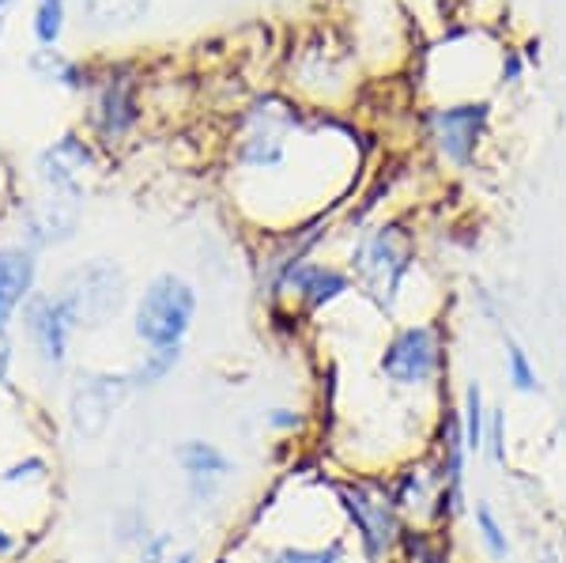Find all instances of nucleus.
Here are the masks:
<instances>
[{
  "instance_id": "nucleus-1",
  "label": "nucleus",
  "mask_w": 566,
  "mask_h": 563,
  "mask_svg": "<svg viewBox=\"0 0 566 563\" xmlns=\"http://www.w3.org/2000/svg\"><path fill=\"white\" fill-rule=\"evenodd\" d=\"M197 311V295L175 272H163L148 284L136 306V333L151 348H178Z\"/></svg>"
},
{
  "instance_id": "nucleus-2",
  "label": "nucleus",
  "mask_w": 566,
  "mask_h": 563,
  "mask_svg": "<svg viewBox=\"0 0 566 563\" xmlns=\"http://www.w3.org/2000/svg\"><path fill=\"white\" fill-rule=\"evenodd\" d=\"M355 269H359L363 284L370 288V295H378L381 303H392L400 280H405V272H408V247L397 227L374 231L370 239L355 250Z\"/></svg>"
},
{
  "instance_id": "nucleus-3",
  "label": "nucleus",
  "mask_w": 566,
  "mask_h": 563,
  "mask_svg": "<svg viewBox=\"0 0 566 563\" xmlns=\"http://www.w3.org/2000/svg\"><path fill=\"white\" fill-rule=\"evenodd\" d=\"M381 371L400 386L431 383L434 371H438V337H434L431 325L400 330L386 348V356H381Z\"/></svg>"
},
{
  "instance_id": "nucleus-4",
  "label": "nucleus",
  "mask_w": 566,
  "mask_h": 563,
  "mask_svg": "<svg viewBox=\"0 0 566 563\" xmlns=\"http://www.w3.org/2000/svg\"><path fill=\"white\" fill-rule=\"evenodd\" d=\"M69 311L76 314V325L84 322H103L109 311H117L122 303V272L114 265H91V269H80L76 277L65 284V295Z\"/></svg>"
},
{
  "instance_id": "nucleus-5",
  "label": "nucleus",
  "mask_w": 566,
  "mask_h": 563,
  "mask_svg": "<svg viewBox=\"0 0 566 563\" xmlns=\"http://www.w3.org/2000/svg\"><path fill=\"white\" fill-rule=\"evenodd\" d=\"M27 330H31L34 344H39L42 359L50 367H61L69 348V333L76 330V314L69 311V303L61 295H34L27 303Z\"/></svg>"
},
{
  "instance_id": "nucleus-6",
  "label": "nucleus",
  "mask_w": 566,
  "mask_h": 563,
  "mask_svg": "<svg viewBox=\"0 0 566 563\" xmlns=\"http://www.w3.org/2000/svg\"><path fill=\"white\" fill-rule=\"evenodd\" d=\"M431 125L442 156L464 167V163H472V152H476L483 125H488V106L469 103V106H450V111H434Z\"/></svg>"
},
{
  "instance_id": "nucleus-7",
  "label": "nucleus",
  "mask_w": 566,
  "mask_h": 563,
  "mask_svg": "<svg viewBox=\"0 0 566 563\" xmlns=\"http://www.w3.org/2000/svg\"><path fill=\"white\" fill-rule=\"evenodd\" d=\"M344 507H348V514L359 525L363 541H367V552L370 556H381L386 552V544L392 541V511L389 503H381V499H374L367 488H344L340 492Z\"/></svg>"
},
{
  "instance_id": "nucleus-8",
  "label": "nucleus",
  "mask_w": 566,
  "mask_h": 563,
  "mask_svg": "<svg viewBox=\"0 0 566 563\" xmlns=\"http://www.w3.org/2000/svg\"><path fill=\"white\" fill-rule=\"evenodd\" d=\"M87 163H91V152L76 140V136H65V140H57L50 152H42L39 175L45 186L53 189V197H72V201H76V194H80L76 175L87 167Z\"/></svg>"
},
{
  "instance_id": "nucleus-9",
  "label": "nucleus",
  "mask_w": 566,
  "mask_h": 563,
  "mask_svg": "<svg viewBox=\"0 0 566 563\" xmlns=\"http://www.w3.org/2000/svg\"><path fill=\"white\" fill-rule=\"evenodd\" d=\"M129 389V375H103V378H87L76 389V402H72V420L80 431H98L106 420V413H114L117 397Z\"/></svg>"
},
{
  "instance_id": "nucleus-10",
  "label": "nucleus",
  "mask_w": 566,
  "mask_h": 563,
  "mask_svg": "<svg viewBox=\"0 0 566 563\" xmlns=\"http://www.w3.org/2000/svg\"><path fill=\"white\" fill-rule=\"evenodd\" d=\"M34 258L27 250H0V325L31 295Z\"/></svg>"
},
{
  "instance_id": "nucleus-11",
  "label": "nucleus",
  "mask_w": 566,
  "mask_h": 563,
  "mask_svg": "<svg viewBox=\"0 0 566 563\" xmlns=\"http://www.w3.org/2000/svg\"><path fill=\"white\" fill-rule=\"evenodd\" d=\"M283 284L295 288V292L303 295L310 306H325V303H333V299L340 295V292H348V280H344L336 269H322V265H295V269H287Z\"/></svg>"
},
{
  "instance_id": "nucleus-12",
  "label": "nucleus",
  "mask_w": 566,
  "mask_h": 563,
  "mask_svg": "<svg viewBox=\"0 0 566 563\" xmlns=\"http://www.w3.org/2000/svg\"><path fill=\"white\" fill-rule=\"evenodd\" d=\"M178 461H181V469L189 473V480H193V492H200V484L205 480H219V477H227L231 473V458L227 453H219L212 442H186V447L178 450Z\"/></svg>"
},
{
  "instance_id": "nucleus-13",
  "label": "nucleus",
  "mask_w": 566,
  "mask_h": 563,
  "mask_svg": "<svg viewBox=\"0 0 566 563\" xmlns=\"http://www.w3.org/2000/svg\"><path fill=\"white\" fill-rule=\"evenodd\" d=\"M133 117H136V111H133V91H129V84H125V80H117V84H109L106 95H103V133H109V136L125 133V129H129Z\"/></svg>"
},
{
  "instance_id": "nucleus-14",
  "label": "nucleus",
  "mask_w": 566,
  "mask_h": 563,
  "mask_svg": "<svg viewBox=\"0 0 566 563\" xmlns=\"http://www.w3.org/2000/svg\"><path fill=\"white\" fill-rule=\"evenodd\" d=\"M31 69L39 80H50V84H65V87H80V72H76V61H69L61 50H39L31 58Z\"/></svg>"
},
{
  "instance_id": "nucleus-15",
  "label": "nucleus",
  "mask_w": 566,
  "mask_h": 563,
  "mask_svg": "<svg viewBox=\"0 0 566 563\" xmlns=\"http://www.w3.org/2000/svg\"><path fill=\"white\" fill-rule=\"evenodd\" d=\"M283 159V136L276 129H258L242 144V163L250 167H276Z\"/></svg>"
},
{
  "instance_id": "nucleus-16",
  "label": "nucleus",
  "mask_w": 566,
  "mask_h": 563,
  "mask_svg": "<svg viewBox=\"0 0 566 563\" xmlns=\"http://www.w3.org/2000/svg\"><path fill=\"white\" fill-rule=\"evenodd\" d=\"M61 31H65V0H39V8H34V39L50 50V45H57Z\"/></svg>"
},
{
  "instance_id": "nucleus-17",
  "label": "nucleus",
  "mask_w": 566,
  "mask_h": 563,
  "mask_svg": "<svg viewBox=\"0 0 566 563\" xmlns=\"http://www.w3.org/2000/svg\"><path fill=\"white\" fill-rule=\"evenodd\" d=\"M178 356H181L178 348H155V352H148V359H144L136 371H129V386H151V383H159V378L167 375V371L178 363Z\"/></svg>"
},
{
  "instance_id": "nucleus-18",
  "label": "nucleus",
  "mask_w": 566,
  "mask_h": 563,
  "mask_svg": "<svg viewBox=\"0 0 566 563\" xmlns=\"http://www.w3.org/2000/svg\"><path fill=\"white\" fill-rule=\"evenodd\" d=\"M506 375H510V383H514L517 394H536V389H541L533 363H528V356H525V348H522V344H514V341L506 344Z\"/></svg>"
},
{
  "instance_id": "nucleus-19",
  "label": "nucleus",
  "mask_w": 566,
  "mask_h": 563,
  "mask_svg": "<svg viewBox=\"0 0 566 563\" xmlns=\"http://www.w3.org/2000/svg\"><path fill=\"white\" fill-rule=\"evenodd\" d=\"M483 447V394L472 383L464 389V450H480Z\"/></svg>"
},
{
  "instance_id": "nucleus-20",
  "label": "nucleus",
  "mask_w": 566,
  "mask_h": 563,
  "mask_svg": "<svg viewBox=\"0 0 566 563\" xmlns=\"http://www.w3.org/2000/svg\"><path fill=\"white\" fill-rule=\"evenodd\" d=\"M476 525H480V541L488 544V552L495 560H502L510 552V541H506V533H502V525L495 519V511H491L488 503H480L476 507Z\"/></svg>"
},
{
  "instance_id": "nucleus-21",
  "label": "nucleus",
  "mask_w": 566,
  "mask_h": 563,
  "mask_svg": "<svg viewBox=\"0 0 566 563\" xmlns=\"http://www.w3.org/2000/svg\"><path fill=\"white\" fill-rule=\"evenodd\" d=\"M95 20H133L148 12V0H84Z\"/></svg>"
},
{
  "instance_id": "nucleus-22",
  "label": "nucleus",
  "mask_w": 566,
  "mask_h": 563,
  "mask_svg": "<svg viewBox=\"0 0 566 563\" xmlns=\"http://www.w3.org/2000/svg\"><path fill=\"white\" fill-rule=\"evenodd\" d=\"M340 544H328V549H283L276 563H340Z\"/></svg>"
},
{
  "instance_id": "nucleus-23",
  "label": "nucleus",
  "mask_w": 566,
  "mask_h": 563,
  "mask_svg": "<svg viewBox=\"0 0 566 563\" xmlns=\"http://www.w3.org/2000/svg\"><path fill=\"white\" fill-rule=\"evenodd\" d=\"M522 76V58L514 50H506V61H502V80H517Z\"/></svg>"
},
{
  "instance_id": "nucleus-24",
  "label": "nucleus",
  "mask_w": 566,
  "mask_h": 563,
  "mask_svg": "<svg viewBox=\"0 0 566 563\" xmlns=\"http://www.w3.org/2000/svg\"><path fill=\"white\" fill-rule=\"evenodd\" d=\"M491 453H495V461H502V416L491 420Z\"/></svg>"
},
{
  "instance_id": "nucleus-25",
  "label": "nucleus",
  "mask_w": 566,
  "mask_h": 563,
  "mask_svg": "<svg viewBox=\"0 0 566 563\" xmlns=\"http://www.w3.org/2000/svg\"><path fill=\"white\" fill-rule=\"evenodd\" d=\"M8 359H12V348H8L4 333H0V383H4V375H8Z\"/></svg>"
},
{
  "instance_id": "nucleus-26",
  "label": "nucleus",
  "mask_w": 566,
  "mask_h": 563,
  "mask_svg": "<svg viewBox=\"0 0 566 563\" xmlns=\"http://www.w3.org/2000/svg\"><path fill=\"white\" fill-rule=\"evenodd\" d=\"M272 424H276V428H291V424H298L295 416H287V413H276L272 416Z\"/></svg>"
},
{
  "instance_id": "nucleus-27",
  "label": "nucleus",
  "mask_w": 566,
  "mask_h": 563,
  "mask_svg": "<svg viewBox=\"0 0 566 563\" xmlns=\"http://www.w3.org/2000/svg\"><path fill=\"white\" fill-rule=\"evenodd\" d=\"M15 0H0V31H4V15H8V8H12Z\"/></svg>"
},
{
  "instance_id": "nucleus-28",
  "label": "nucleus",
  "mask_w": 566,
  "mask_h": 563,
  "mask_svg": "<svg viewBox=\"0 0 566 563\" xmlns=\"http://www.w3.org/2000/svg\"><path fill=\"white\" fill-rule=\"evenodd\" d=\"M8 549H12V538H8V533L0 530V552H8Z\"/></svg>"
},
{
  "instance_id": "nucleus-29",
  "label": "nucleus",
  "mask_w": 566,
  "mask_h": 563,
  "mask_svg": "<svg viewBox=\"0 0 566 563\" xmlns=\"http://www.w3.org/2000/svg\"><path fill=\"white\" fill-rule=\"evenodd\" d=\"M163 563H193V552H181L178 560H163Z\"/></svg>"
}]
</instances>
